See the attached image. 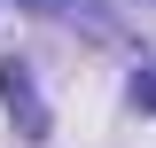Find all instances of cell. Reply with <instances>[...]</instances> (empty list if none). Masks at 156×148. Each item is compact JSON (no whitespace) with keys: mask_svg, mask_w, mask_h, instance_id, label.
<instances>
[{"mask_svg":"<svg viewBox=\"0 0 156 148\" xmlns=\"http://www.w3.org/2000/svg\"><path fill=\"white\" fill-rule=\"evenodd\" d=\"M0 101H8V117H16V132H23V140H47V101H39L31 70H23L16 55L0 62Z\"/></svg>","mask_w":156,"mask_h":148,"instance_id":"cell-1","label":"cell"},{"mask_svg":"<svg viewBox=\"0 0 156 148\" xmlns=\"http://www.w3.org/2000/svg\"><path fill=\"white\" fill-rule=\"evenodd\" d=\"M23 8H39V16H55V23H78L86 39H117V31H125L101 0H23Z\"/></svg>","mask_w":156,"mask_h":148,"instance_id":"cell-2","label":"cell"},{"mask_svg":"<svg viewBox=\"0 0 156 148\" xmlns=\"http://www.w3.org/2000/svg\"><path fill=\"white\" fill-rule=\"evenodd\" d=\"M133 101H140V109L156 117V55H148V62H140V70H133Z\"/></svg>","mask_w":156,"mask_h":148,"instance_id":"cell-3","label":"cell"},{"mask_svg":"<svg viewBox=\"0 0 156 148\" xmlns=\"http://www.w3.org/2000/svg\"><path fill=\"white\" fill-rule=\"evenodd\" d=\"M133 23H148V31H156V0H140V8H133Z\"/></svg>","mask_w":156,"mask_h":148,"instance_id":"cell-4","label":"cell"}]
</instances>
